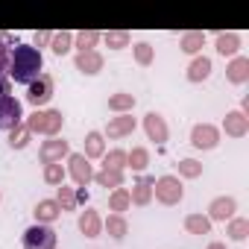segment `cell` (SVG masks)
Instances as JSON below:
<instances>
[{"label":"cell","mask_w":249,"mask_h":249,"mask_svg":"<svg viewBox=\"0 0 249 249\" xmlns=\"http://www.w3.org/2000/svg\"><path fill=\"white\" fill-rule=\"evenodd\" d=\"M41 71H44V56L33 44H15L9 50V71H6V76L12 82L30 85V82H36L41 76Z\"/></svg>","instance_id":"cell-1"},{"label":"cell","mask_w":249,"mask_h":249,"mask_svg":"<svg viewBox=\"0 0 249 249\" xmlns=\"http://www.w3.org/2000/svg\"><path fill=\"white\" fill-rule=\"evenodd\" d=\"M24 126L30 129V135H44V138H59L62 126H65V114L59 108H36Z\"/></svg>","instance_id":"cell-2"},{"label":"cell","mask_w":249,"mask_h":249,"mask_svg":"<svg viewBox=\"0 0 249 249\" xmlns=\"http://www.w3.org/2000/svg\"><path fill=\"white\" fill-rule=\"evenodd\" d=\"M153 196L156 202L161 205H179L185 199V188H182V179L179 176H159L153 182Z\"/></svg>","instance_id":"cell-3"},{"label":"cell","mask_w":249,"mask_h":249,"mask_svg":"<svg viewBox=\"0 0 249 249\" xmlns=\"http://www.w3.org/2000/svg\"><path fill=\"white\" fill-rule=\"evenodd\" d=\"M24 123V106L21 100H15L12 94L9 97H0V129L3 132H12L15 126Z\"/></svg>","instance_id":"cell-4"},{"label":"cell","mask_w":249,"mask_h":249,"mask_svg":"<svg viewBox=\"0 0 249 249\" xmlns=\"http://www.w3.org/2000/svg\"><path fill=\"white\" fill-rule=\"evenodd\" d=\"M56 231H53V226H41V223H36V226H30L27 231H24V249H56Z\"/></svg>","instance_id":"cell-5"},{"label":"cell","mask_w":249,"mask_h":249,"mask_svg":"<svg viewBox=\"0 0 249 249\" xmlns=\"http://www.w3.org/2000/svg\"><path fill=\"white\" fill-rule=\"evenodd\" d=\"M50 100H53V76H50V73H41L36 82L27 85V103L36 106V108H41V106H47Z\"/></svg>","instance_id":"cell-6"},{"label":"cell","mask_w":249,"mask_h":249,"mask_svg":"<svg viewBox=\"0 0 249 249\" xmlns=\"http://www.w3.org/2000/svg\"><path fill=\"white\" fill-rule=\"evenodd\" d=\"M68 176L76 182V188H88V182H94V167L82 153H71L68 156Z\"/></svg>","instance_id":"cell-7"},{"label":"cell","mask_w":249,"mask_h":249,"mask_svg":"<svg viewBox=\"0 0 249 249\" xmlns=\"http://www.w3.org/2000/svg\"><path fill=\"white\" fill-rule=\"evenodd\" d=\"M135 117L132 114H114V117H108V123H106V132H103V138H108V141H120V138H129L132 132H135Z\"/></svg>","instance_id":"cell-8"},{"label":"cell","mask_w":249,"mask_h":249,"mask_svg":"<svg viewBox=\"0 0 249 249\" xmlns=\"http://www.w3.org/2000/svg\"><path fill=\"white\" fill-rule=\"evenodd\" d=\"M71 156V147L65 138H47L41 147H38V161L41 164H62V159Z\"/></svg>","instance_id":"cell-9"},{"label":"cell","mask_w":249,"mask_h":249,"mask_svg":"<svg viewBox=\"0 0 249 249\" xmlns=\"http://www.w3.org/2000/svg\"><path fill=\"white\" fill-rule=\"evenodd\" d=\"M191 144L196 150H214L220 144V129L214 126V123H196V126L191 129Z\"/></svg>","instance_id":"cell-10"},{"label":"cell","mask_w":249,"mask_h":249,"mask_svg":"<svg viewBox=\"0 0 249 249\" xmlns=\"http://www.w3.org/2000/svg\"><path fill=\"white\" fill-rule=\"evenodd\" d=\"M144 132H147V138H150V141H156L159 147H161V144H167V138H170L167 120H164L159 111H147V114H144Z\"/></svg>","instance_id":"cell-11"},{"label":"cell","mask_w":249,"mask_h":249,"mask_svg":"<svg viewBox=\"0 0 249 249\" xmlns=\"http://www.w3.org/2000/svg\"><path fill=\"white\" fill-rule=\"evenodd\" d=\"M211 223L214 220H220V223H229L231 217H237V199L234 196H217V199H211V205H208V214H205Z\"/></svg>","instance_id":"cell-12"},{"label":"cell","mask_w":249,"mask_h":249,"mask_svg":"<svg viewBox=\"0 0 249 249\" xmlns=\"http://www.w3.org/2000/svg\"><path fill=\"white\" fill-rule=\"evenodd\" d=\"M73 65H76L79 73H85V76H97V73L106 68V59H103L100 50H88V53H76Z\"/></svg>","instance_id":"cell-13"},{"label":"cell","mask_w":249,"mask_h":249,"mask_svg":"<svg viewBox=\"0 0 249 249\" xmlns=\"http://www.w3.org/2000/svg\"><path fill=\"white\" fill-rule=\"evenodd\" d=\"M223 132L229 138H246L249 135V117L243 111H229L223 120Z\"/></svg>","instance_id":"cell-14"},{"label":"cell","mask_w":249,"mask_h":249,"mask_svg":"<svg viewBox=\"0 0 249 249\" xmlns=\"http://www.w3.org/2000/svg\"><path fill=\"white\" fill-rule=\"evenodd\" d=\"M76 226H79V231H82L85 237H100V231H103V217H100L97 208H85V211H79Z\"/></svg>","instance_id":"cell-15"},{"label":"cell","mask_w":249,"mask_h":249,"mask_svg":"<svg viewBox=\"0 0 249 249\" xmlns=\"http://www.w3.org/2000/svg\"><path fill=\"white\" fill-rule=\"evenodd\" d=\"M153 176H141L135 185H132V191H129V199H132V205H138V208H144V205H150L153 202Z\"/></svg>","instance_id":"cell-16"},{"label":"cell","mask_w":249,"mask_h":249,"mask_svg":"<svg viewBox=\"0 0 249 249\" xmlns=\"http://www.w3.org/2000/svg\"><path fill=\"white\" fill-rule=\"evenodd\" d=\"M226 79H229L231 85L249 82V59H246V56H234V59L226 65Z\"/></svg>","instance_id":"cell-17"},{"label":"cell","mask_w":249,"mask_h":249,"mask_svg":"<svg viewBox=\"0 0 249 249\" xmlns=\"http://www.w3.org/2000/svg\"><path fill=\"white\" fill-rule=\"evenodd\" d=\"M214 50H217L220 56L234 59V56H237V50H240V36H237V33H217Z\"/></svg>","instance_id":"cell-18"},{"label":"cell","mask_w":249,"mask_h":249,"mask_svg":"<svg viewBox=\"0 0 249 249\" xmlns=\"http://www.w3.org/2000/svg\"><path fill=\"white\" fill-rule=\"evenodd\" d=\"M36 223H41V226H50L53 220H59L62 217V208H59V202L56 199H41L38 205H36Z\"/></svg>","instance_id":"cell-19"},{"label":"cell","mask_w":249,"mask_h":249,"mask_svg":"<svg viewBox=\"0 0 249 249\" xmlns=\"http://www.w3.org/2000/svg\"><path fill=\"white\" fill-rule=\"evenodd\" d=\"M188 82H205L211 76V59L208 56H194V62L188 65Z\"/></svg>","instance_id":"cell-20"},{"label":"cell","mask_w":249,"mask_h":249,"mask_svg":"<svg viewBox=\"0 0 249 249\" xmlns=\"http://www.w3.org/2000/svg\"><path fill=\"white\" fill-rule=\"evenodd\" d=\"M103 229L108 231V237H114V240H123L129 234V223H126V217L123 214H108L106 220H103Z\"/></svg>","instance_id":"cell-21"},{"label":"cell","mask_w":249,"mask_h":249,"mask_svg":"<svg viewBox=\"0 0 249 249\" xmlns=\"http://www.w3.org/2000/svg\"><path fill=\"white\" fill-rule=\"evenodd\" d=\"M132 108H135V94L117 91L108 97V111H114V114H132Z\"/></svg>","instance_id":"cell-22"},{"label":"cell","mask_w":249,"mask_h":249,"mask_svg":"<svg viewBox=\"0 0 249 249\" xmlns=\"http://www.w3.org/2000/svg\"><path fill=\"white\" fill-rule=\"evenodd\" d=\"M100 38H103V33H97V30H79V33H73V50L76 53H88V50L97 47Z\"/></svg>","instance_id":"cell-23"},{"label":"cell","mask_w":249,"mask_h":249,"mask_svg":"<svg viewBox=\"0 0 249 249\" xmlns=\"http://www.w3.org/2000/svg\"><path fill=\"white\" fill-rule=\"evenodd\" d=\"M179 47H182V53H188V56H199V50L205 47V33H199V30L185 33L182 41H179Z\"/></svg>","instance_id":"cell-24"},{"label":"cell","mask_w":249,"mask_h":249,"mask_svg":"<svg viewBox=\"0 0 249 249\" xmlns=\"http://www.w3.org/2000/svg\"><path fill=\"white\" fill-rule=\"evenodd\" d=\"M82 156H85L88 161L106 156V138H103V132H88V135H85V153H82Z\"/></svg>","instance_id":"cell-25"},{"label":"cell","mask_w":249,"mask_h":249,"mask_svg":"<svg viewBox=\"0 0 249 249\" xmlns=\"http://www.w3.org/2000/svg\"><path fill=\"white\" fill-rule=\"evenodd\" d=\"M129 208H132V199H129L126 188H114L108 194V211L111 214H123V211H129Z\"/></svg>","instance_id":"cell-26"},{"label":"cell","mask_w":249,"mask_h":249,"mask_svg":"<svg viewBox=\"0 0 249 249\" xmlns=\"http://www.w3.org/2000/svg\"><path fill=\"white\" fill-rule=\"evenodd\" d=\"M126 167H132L135 173H144L150 167V150L147 147H132V153H126Z\"/></svg>","instance_id":"cell-27"},{"label":"cell","mask_w":249,"mask_h":249,"mask_svg":"<svg viewBox=\"0 0 249 249\" xmlns=\"http://www.w3.org/2000/svg\"><path fill=\"white\" fill-rule=\"evenodd\" d=\"M100 41H106V47H108V50H123V47H129L132 36H129L126 30H108V33H103V38H100Z\"/></svg>","instance_id":"cell-28"},{"label":"cell","mask_w":249,"mask_h":249,"mask_svg":"<svg viewBox=\"0 0 249 249\" xmlns=\"http://www.w3.org/2000/svg\"><path fill=\"white\" fill-rule=\"evenodd\" d=\"M50 50H53L56 56H68V53L73 50V33H68V30L53 33V38H50Z\"/></svg>","instance_id":"cell-29"},{"label":"cell","mask_w":249,"mask_h":249,"mask_svg":"<svg viewBox=\"0 0 249 249\" xmlns=\"http://www.w3.org/2000/svg\"><path fill=\"white\" fill-rule=\"evenodd\" d=\"M103 170H117L123 173L126 170V150H108L103 156Z\"/></svg>","instance_id":"cell-30"},{"label":"cell","mask_w":249,"mask_h":249,"mask_svg":"<svg viewBox=\"0 0 249 249\" xmlns=\"http://www.w3.org/2000/svg\"><path fill=\"white\" fill-rule=\"evenodd\" d=\"M185 229L191 234H211V220L205 214H188L185 217Z\"/></svg>","instance_id":"cell-31"},{"label":"cell","mask_w":249,"mask_h":249,"mask_svg":"<svg viewBox=\"0 0 249 249\" xmlns=\"http://www.w3.org/2000/svg\"><path fill=\"white\" fill-rule=\"evenodd\" d=\"M226 234L231 240H246L249 237V220L246 217H231L229 226H226Z\"/></svg>","instance_id":"cell-32"},{"label":"cell","mask_w":249,"mask_h":249,"mask_svg":"<svg viewBox=\"0 0 249 249\" xmlns=\"http://www.w3.org/2000/svg\"><path fill=\"white\" fill-rule=\"evenodd\" d=\"M94 182L100 185V188H123V173H117V170H100V173H94Z\"/></svg>","instance_id":"cell-33"},{"label":"cell","mask_w":249,"mask_h":249,"mask_svg":"<svg viewBox=\"0 0 249 249\" xmlns=\"http://www.w3.org/2000/svg\"><path fill=\"white\" fill-rule=\"evenodd\" d=\"M44 182L47 185H53V188H59V185H65V176H68V170L62 167V164H44Z\"/></svg>","instance_id":"cell-34"},{"label":"cell","mask_w":249,"mask_h":249,"mask_svg":"<svg viewBox=\"0 0 249 249\" xmlns=\"http://www.w3.org/2000/svg\"><path fill=\"white\" fill-rule=\"evenodd\" d=\"M132 50H135V62H138L141 68H150V65H153V59H156V50H153V44H147V41H138Z\"/></svg>","instance_id":"cell-35"},{"label":"cell","mask_w":249,"mask_h":249,"mask_svg":"<svg viewBox=\"0 0 249 249\" xmlns=\"http://www.w3.org/2000/svg\"><path fill=\"white\" fill-rule=\"evenodd\" d=\"M179 176L182 179H199L202 176V164L196 159H182L179 161Z\"/></svg>","instance_id":"cell-36"},{"label":"cell","mask_w":249,"mask_h":249,"mask_svg":"<svg viewBox=\"0 0 249 249\" xmlns=\"http://www.w3.org/2000/svg\"><path fill=\"white\" fill-rule=\"evenodd\" d=\"M27 144H30V129L21 123V126H15V129L9 132V147H12V150H24Z\"/></svg>","instance_id":"cell-37"},{"label":"cell","mask_w":249,"mask_h":249,"mask_svg":"<svg viewBox=\"0 0 249 249\" xmlns=\"http://www.w3.org/2000/svg\"><path fill=\"white\" fill-rule=\"evenodd\" d=\"M56 202H59V208H62V211H73V208H76V191H73V188L59 185V196H56Z\"/></svg>","instance_id":"cell-38"},{"label":"cell","mask_w":249,"mask_h":249,"mask_svg":"<svg viewBox=\"0 0 249 249\" xmlns=\"http://www.w3.org/2000/svg\"><path fill=\"white\" fill-rule=\"evenodd\" d=\"M9 38H0V76H6L9 71Z\"/></svg>","instance_id":"cell-39"},{"label":"cell","mask_w":249,"mask_h":249,"mask_svg":"<svg viewBox=\"0 0 249 249\" xmlns=\"http://www.w3.org/2000/svg\"><path fill=\"white\" fill-rule=\"evenodd\" d=\"M50 38H53V33H36V50H41V47H50Z\"/></svg>","instance_id":"cell-40"},{"label":"cell","mask_w":249,"mask_h":249,"mask_svg":"<svg viewBox=\"0 0 249 249\" xmlns=\"http://www.w3.org/2000/svg\"><path fill=\"white\" fill-rule=\"evenodd\" d=\"M9 94H12V79L0 76V97H9Z\"/></svg>","instance_id":"cell-41"},{"label":"cell","mask_w":249,"mask_h":249,"mask_svg":"<svg viewBox=\"0 0 249 249\" xmlns=\"http://www.w3.org/2000/svg\"><path fill=\"white\" fill-rule=\"evenodd\" d=\"M79 202H88V191L85 188H76V205Z\"/></svg>","instance_id":"cell-42"},{"label":"cell","mask_w":249,"mask_h":249,"mask_svg":"<svg viewBox=\"0 0 249 249\" xmlns=\"http://www.w3.org/2000/svg\"><path fill=\"white\" fill-rule=\"evenodd\" d=\"M205 249H229V246H226V243H220V240H211Z\"/></svg>","instance_id":"cell-43"}]
</instances>
